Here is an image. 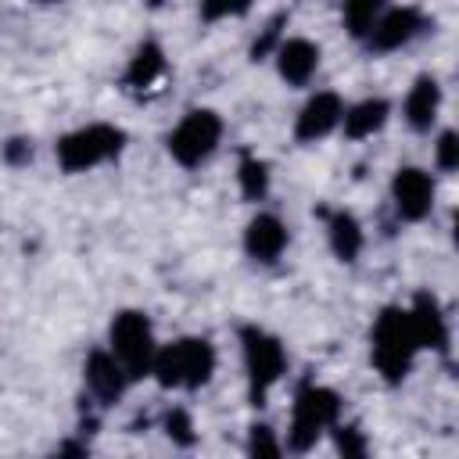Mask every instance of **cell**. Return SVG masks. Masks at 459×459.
<instances>
[{
  "label": "cell",
  "mask_w": 459,
  "mask_h": 459,
  "mask_svg": "<svg viewBox=\"0 0 459 459\" xmlns=\"http://www.w3.org/2000/svg\"><path fill=\"white\" fill-rule=\"evenodd\" d=\"M215 369V348L201 337H183L154 351L151 373L161 387H201Z\"/></svg>",
  "instance_id": "obj_1"
},
{
  "label": "cell",
  "mask_w": 459,
  "mask_h": 459,
  "mask_svg": "<svg viewBox=\"0 0 459 459\" xmlns=\"http://www.w3.org/2000/svg\"><path fill=\"white\" fill-rule=\"evenodd\" d=\"M165 434L176 441V445H190L194 441V427H190V416L183 409H172L165 416Z\"/></svg>",
  "instance_id": "obj_22"
},
{
  "label": "cell",
  "mask_w": 459,
  "mask_h": 459,
  "mask_svg": "<svg viewBox=\"0 0 459 459\" xmlns=\"http://www.w3.org/2000/svg\"><path fill=\"white\" fill-rule=\"evenodd\" d=\"M122 129L115 126H86V129H75L68 133L61 143H57V161L65 172H86L108 158L118 154L122 147Z\"/></svg>",
  "instance_id": "obj_6"
},
{
  "label": "cell",
  "mask_w": 459,
  "mask_h": 459,
  "mask_svg": "<svg viewBox=\"0 0 459 459\" xmlns=\"http://www.w3.org/2000/svg\"><path fill=\"white\" fill-rule=\"evenodd\" d=\"M319 65V47L308 39H287L276 50V68L290 86H305Z\"/></svg>",
  "instance_id": "obj_14"
},
{
  "label": "cell",
  "mask_w": 459,
  "mask_h": 459,
  "mask_svg": "<svg viewBox=\"0 0 459 459\" xmlns=\"http://www.w3.org/2000/svg\"><path fill=\"white\" fill-rule=\"evenodd\" d=\"M126 380H129V373L122 369V362H118L111 351H93V355L86 359V384H90V391H93L100 402L122 398Z\"/></svg>",
  "instance_id": "obj_11"
},
{
  "label": "cell",
  "mask_w": 459,
  "mask_h": 459,
  "mask_svg": "<svg viewBox=\"0 0 459 459\" xmlns=\"http://www.w3.org/2000/svg\"><path fill=\"white\" fill-rule=\"evenodd\" d=\"M108 337H111V355L122 362V369L129 373V380L151 373V362H154V351L158 348H154V333H151V323H147L143 312H133V308L118 312L111 319Z\"/></svg>",
  "instance_id": "obj_3"
},
{
  "label": "cell",
  "mask_w": 459,
  "mask_h": 459,
  "mask_svg": "<svg viewBox=\"0 0 459 459\" xmlns=\"http://www.w3.org/2000/svg\"><path fill=\"white\" fill-rule=\"evenodd\" d=\"M247 7H251V0H201V14H204V22L230 18V14H244Z\"/></svg>",
  "instance_id": "obj_21"
},
{
  "label": "cell",
  "mask_w": 459,
  "mask_h": 459,
  "mask_svg": "<svg viewBox=\"0 0 459 459\" xmlns=\"http://www.w3.org/2000/svg\"><path fill=\"white\" fill-rule=\"evenodd\" d=\"M161 72H165V54H161V47H158V43H143V47L136 50L129 72H126V82H129L133 90H147V86H154V82L161 79Z\"/></svg>",
  "instance_id": "obj_17"
},
{
  "label": "cell",
  "mask_w": 459,
  "mask_h": 459,
  "mask_svg": "<svg viewBox=\"0 0 459 459\" xmlns=\"http://www.w3.org/2000/svg\"><path fill=\"white\" fill-rule=\"evenodd\" d=\"M416 32H420V11L416 7H394V11H387V14H380L373 22L366 39H369L373 50H398Z\"/></svg>",
  "instance_id": "obj_9"
},
{
  "label": "cell",
  "mask_w": 459,
  "mask_h": 459,
  "mask_svg": "<svg viewBox=\"0 0 459 459\" xmlns=\"http://www.w3.org/2000/svg\"><path fill=\"white\" fill-rule=\"evenodd\" d=\"M29 154H32V147H29V143L11 140V147H7V158H11V161H22V158H29Z\"/></svg>",
  "instance_id": "obj_26"
},
{
  "label": "cell",
  "mask_w": 459,
  "mask_h": 459,
  "mask_svg": "<svg viewBox=\"0 0 459 459\" xmlns=\"http://www.w3.org/2000/svg\"><path fill=\"white\" fill-rule=\"evenodd\" d=\"M247 452H251V455H280V445L273 441V430H269V427H251Z\"/></svg>",
  "instance_id": "obj_23"
},
{
  "label": "cell",
  "mask_w": 459,
  "mask_h": 459,
  "mask_svg": "<svg viewBox=\"0 0 459 459\" xmlns=\"http://www.w3.org/2000/svg\"><path fill=\"white\" fill-rule=\"evenodd\" d=\"M330 247L341 262H355V255L362 251V230L348 212L330 215Z\"/></svg>",
  "instance_id": "obj_18"
},
{
  "label": "cell",
  "mask_w": 459,
  "mask_h": 459,
  "mask_svg": "<svg viewBox=\"0 0 459 459\" xmlns=\"http://www.w3.org/2000/svg\"><path fill=\"white\" fill-rule=\"evenodd\" d=\"M437 104H441V86L434 79H416V86L409 90L405 97V118L412 129H430L434 115H437Z\"/></svg>",
  "instance_id": "obj_15"
},
{
  "label": "cell",
  "mask_w": 459,
  "mask_h": 459,
  "mask_svg": "<svg viewBox=\"0 0 459 459\" xmlns=\"http://www.w3.org/2000/svg\"><path fill=\"white\" fill-rule=\"evenodd\" d=\"M341 118H344V133H348L351 140L373 136V133L387 122V100H380V97L359 100V104H355V108H348Z\"/></svg>",
  "instance_id": "obj_16"
},
{
  "label": "cell",
  "mask_w": 459,
  "mask_h": 459,
  "mask_svg": "<svg viewBox=\"0 0 459 459\" xmlns=\"http://www.w3.org/2000/svg\"><path fill=\"white\" fill-rule=\"evenodd\" d=\"M39 4H54V0H39Z\"/></svg>",
  "instance_id": "obj_27"
},
{
  "label": "cell",
  "mask_w": 459,
  "mask_h": 459,
  "mask_svg": "<svg viewBox=\"0 0 459 459\" xmlns=\"http://www.w3.org/2000/svg\"><path fill=\"white\" fill-rule=\"evenodd\" d=\"M341 115H344V108H341V97L337 93H316L301 108L298 126H294V136L298 140H319V136H326L341 122Z\"/></svg>",
  "instance_id": "obj_10"
},
{
  "label": "cell",
  "mask_w": 459,
  "mask_h": 459,
  "mask_svg": "<svg viewBox=\"0 0 459 459\" xmlns=\"http://www.w3.org/2000/svg\"><path fill=\"white\" fill-rule=\"evenodd\" d=\"M437 165L441 169H455L459 165V136L452 129L441 133V140H437Z\"/></svg>",
  "instance_id": "obj_24"
},
{
  "label": "cell",
  "mask_w": 459,
  "mask_h": 459,
  "mask_svg": "<svg viewBox=\"0 0 459 459\" xmlns=\"http://www.w3.org/2000/svg\"><path fill=\"white\" fill-rule=\"evenodd\" d=\"M409 326H412V337L420 348H445V341H448L441 305L430 294H416V301L409 308Z\"/></svg>",
  "instance_id": "obj_12"
},
{
  "label": "cell",
  "mask_w": 459,
  "mask_h": 459,
  "mask_svg": "<svg viewBox=\"0 0 459 459\" xmlns=\"http://www.w3.org/2000/svg\"><path fill=\"white\" fill-rule=\"evenodd\" d=\"M337 452H344V455H366V441L359 437V430L355 427H341L337 430Z\"/></svg>",
  "instance_id": "obj_25"
},
{
  "label": "cell",
  "mask_w": 459,
  "mask_h": 459,
  "mask_svg": "<svg viewBox=\"0 0 459 459\" xmlns=\"http://www.w3.org/2000/svg\"><path fill=\"white\" fill-rule=\"evenodd\" d=\"M219 136H222V122H219L215 111H190V115L172 129V136H169V154H172L179 165L194 169V165H201V161L215 151Z\"/></svg>",
  "instance_id": "obj_7"
},
{
  "label": "cell",
  "mask_w": 459,
  "mask_h": 459,
  "mask_svg": "<svg viewBox=\"0 0 459 459\" xmlns=\"http://www.w3.org/2000/svg\"><path fill=\"white\" fill-rule=\"evenodd\" d=\"M240 190H244V197H251V201H258V197L269 190V169H265L258 158H244V161H240Z\"/></svg>",
  "instance_id": "obj_20"
},
{
  "label": "cell",
  "mask_w": 459,
  "mask_h": 459,
  "mask_svg": "<svg viewBox=\"0 0 459 459\" xmlns=\"http://www.w3.org/2000/svg\"><path fill=\"white\" fill-rule=\"evenodd\" d=\"M391 197H394V208L402 219L416 222L430 212L434 204V183L423 169H398L394 172V183H391Z\"/></svg>",
  "instance_id": "obj_8"
},
{
  "label": "cell",
  "mask_w": 459,
  "mask_h": 459,
  "mask_svg": "<svg viewBox=\"0 0 459 459\" xmlns=\"http://www.w3.org/2000/svg\"><path fill=\"white\" fill-rule=\"evenodd\" d=\"M380 11H384V0H344V29L355 36V39H362L369 29H373V22L380 18Z\"/></svg>",
  "instance_id": "obj_19"
},
{
  "label": "cell",
  "mask_w": 459,
  "mask_h": 459,
  "mask_svg": "<svg viewBox=\"0 0 459 459\" xmlns=\"http://www.w3.org/2000/svg\"><path fill=\"white\" fill-rule=\"evenodd\" d=\"M341 412V398L330 391V387H301L298 398H294V416H290V434H287V445L294 452H305L316 445V437L337 420Z\"/></svg>",
  "instance_id": "obj_4"
},
{
  "label": "cell",
  "mask_w": 459,
  "mask_h": 459,
  "mask_svg": "<svg viewBox=\"0 0 459 459\" xmlns=\"http://www.w3.org/2000/svg\"><path fill=\"white\" fill-rule=\"evenodd\" d=\"M416 351H420V344L412 337L409 312L405 308H384L373 323V362L384 373V380L398 384L409 373Z\"/></svg>",
  "instance_id": "obj_2"
},
{
  "label": "cell",
  "mask_w": 459,
  "mask_h": 459,
  "mask_svg": "<svg viewBox=\"0 0 459 459\" xmlns=\"http://www.w3.org/2000/svg\"><path fill=\"white\" fill-rule=\"evenodd\" d=\"M244 247L251 258L258 262H273L280 258V251L287 247V230L276 215H255L247 222V233H244Z\"/></svg>",
  "instance_id": "obj_13"
},
{
  "label": "cell",
  "mask_w": 459,
  "mask_h": 459,
  "mask_svg": "<svg viewBox=\"0 0 459 459\" xmlns=\"http://www.w3.org/2000/svg\"><path fill=\"white\" fill-rule=\"evenodd\" d=\"M240 341H244V366H247L251 402L262 405V402H265V391L283 377L287 355H283V344H280L273 333L258 330V326H244Z\"/></svg>",
  "instance_id": "obj_5"
}]
</instances>
